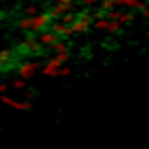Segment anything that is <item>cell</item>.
I'll use <instances>...</instances> for the list:
<instances>
[{
	"label": "cell",
	"mask_w": 149,
	"mask_h": 149,
	"mask_svg": "<svg viewBox=\"0 0 149 149\" xmlns=\"http://www.w3.org/2000/svg\"><path fill=\"white\" fill-rule=\"evenodd\" d=\"M92 11H90V7H86V9L81 11H72V22L68 24L70 26V33L72 35H86V33L92 29Z\"/></svg>",
	"instance_id": "cell-1"
},
{
	"label": "cell",
	"mask_w": 149,
	"mask_h": 149,
	"mask_svg": "<svg viewBox=\"0 0 149 149\" xmlns=\"http://www.w3.org/2000/svg\"><path fill=\"white\" fill-rule=\"evenodd\" d=\"M40 70H42V64L37 59H24V61L18 64L15 74L22 77V79H31V77H35V72H40Z\"/></svg>",
	"instance_id": "cell-2"
},
{
	"label": "cell",
	"mask_w": 149,
	"mask_h": 149,
	"mask_svg": "<svg viewBox=\"0 0 149 149\" xmlns=\"http://www.w3.org/2000/svg\"><path fill=\"white\" fill-rule=\"evenodd\" d=\"M92 26L99 29V31H105V33H118L123 29V24L114 18H97L92 22Z\"/></svg>",
	"instance_id": "cell-3"
},
{
	"label": "cell",
	"mask_w": 149,
	"mask_h": 149,
	"mask_svg": "<svg viewBox=\"0 0 149 149\" xmlns=\"http://www.w3.org/2000/svg\"><path fill=\"white\" fill-rule=\"evenodd\" d=\"M51 31L55 33L57 37H64V40H68L72 33H70V26L68 24H64V22H59V20H55V22L51 24Z\"/></svg>",
	"instance_id": "cell-4"
},
{
	"label": "cell",
	"mask_w": 149,
	"mask_h": 149,
	"mask_svg": "<svg viewBox=\"0 0 149 149\" xmlns=\"http://www.w3.org/2000/svg\"><path fill=\"white\" fill-rule=\"evenodd\" d=\"M37 40H40V44H44L46 48H51L53 44L59 40V37L55 35V33L51 31V29H46V31H42V33H37Z\"/></svg>",
	"instance_id": "cell-5"
},
{
	"label": "cell",
	"mask_w": 149,
	"mask_h": 149,
	"mask_svg": "<svg viewBox=\"0 0 149 149\" xmlns=\"http://www.w3.org/2000/svg\"><path fill=\"white\" fill-rule=\"evenodd\" d=\"M53 59H55L59 66L68 64V61H70V51H57V53H53Z\"/></svg>",
	"instance_id": "cell-6"
},
{
	"label": "cell",
	"mask_w": 149,
	"mask_h": 149,
	"mask_svg": "<svg viewBox=\"0 0 149 149\" xmlns=\"http://www.w3.org/2000/svg\"><path fill=\"white\" fill-rule=\"evenodd\" d=\"M9 88H13L15 92H20V90H26V79H22V77H18V74H15L13 79H11Z\"/></svg>",
	"instance_id": "cell-7"
},
{
	"label": "cell",
	"mask_w": 149,
	"mask_h": 149,
	"mask_svg": "<svg viewBox=\"0 0 149 149\" xmlns=\"http://www.w3.org/2000/svg\"><path fill=\"white\" fill-rule=\"evenodd\" d=\"M15 29H18L20 33H24V31H29V29H31V15H24V18H20L18 22L13 24Z\"/></svg>",
	"instance_id": "cell-8"
},
{
	"label": "cell",
	"mask_w": 149,
	"mask_h": 149,
	"mask_svg": "<svg viewBox=\"0 0 149 149\" xmlns=\"http://www.w3.org/2000/svg\"><path fill=\"white\" fill-rule=\"evenodd\" d=\"M77 55H79L84 61H90V59L94 57V51H92V46H86V44H84V46L79 48V53H77Z\"/></svg>",
	"instance_id": "cell-9"
},
{
	"label": "cell",
	"mask_w": 149,
	"mask_h": 149,
	"mask_svg": "<svg viewBox=\"0 0 149 149\" xmlns=\"http://www.w3.org/2000/svg\"><path fill=\"white\" fill-rule=\"evenodd\" d=\"M40 11H42V5H37V2H35V5H26V7H24V15H31V18L37 15Z\"/></svg>",
	"instance_id": "cell-10"
},
{
	"label": "cell",
	"mask_w": 149,
	"mask_h": 149,
	"mask_svg": "<svg viewBox=\"0 0 149 149\" xmlns=\"http://www.w3.org/2000/svg\"><path fill=\"white\" fill-rule=\"evenodd\" d=\"M136 5H138V0H116V7L121 9H136Z\"/></svg>",
	"instance_id": "cell-11"
},
{
	"label": "cell",
	"mask_w": 149,
	"mask_h": 149,
	"mask_svg": "<svg viewBox=\"0 0 149 149\" xmlns=\"http://www.w3.org/2000/svg\"><path fill=\"white\" fill-rule=\"evenodd\" d=\"M101 48L103 51H116V44L114 42H101Z\"/></svg>",
	"instance_id": "cell-12"
},
{
	"label": "cell",
	"mask_w": 149,
	"mask_h": 149,
	"mask_svg": "<svg viewBox=\"0 0 149 149\" xmlns=\"http://www.w3.org/2000/svg\"><path fill=\"white\" fill-rule=\"evenodd\" d=\"M9 92V84H0V94H5Z\"/></svg>",
	"instance_id": "cell-13"
},
{
	"label": "cell",
	"mask_w": 149,
	"mask_h": 149,
	"mask_svg": "<svg viewBox=\"0 0 149 149\" xmlns=\"http://www.w3.org/2000/svg\"><path fill=\"white\" fill-rule=\"evenodd\" d=\"M9 18V13H7V11H0V20H7Z\"/></svg>",
	"instance_id": "cell-14"
},
{
	"label": "cell",
	"mask_w": 149,
	"mask_h": 149,
	"mask_svg": "<svg viewBox=\"0 0 149 149\" xmlns=\"http://www.w3.org/2000/svg\"><path fill=\"white\" fill-rule=\"evenodd\" d=\"M145 37H147V40H149V31H147V33H145Z\"/></svg>",
	"instance_id": "cell-15"
},
{
	"label": "cell",
	"mask_w": 149,
	"mask_h": 149,
	"mask_svg": "<svg viewBox=\"0 0 149 149\" xmlns=\"http://www.w3.org/2000/svg\"><path fill=\"white\" fill-rule=\"evenodd\" d=\"M51 2H61V0H51Z\"/></svg>",
	"instance_id": "cell-16"
},
{
	"label": "cell",
	"mask_w": 149,
	"mask_h": 149,
	"mask_svg": "<svg viewBox=\"0 0 149 149\" xmlns=\"http://www.w3.org/2000/svg\"><path fill=\"white\" fill-rule=\"evenodd\" d=\"M0 74H2V72H0Z\"/></svg>",
	"instance_id": "cell-17"
}]
</instances>
